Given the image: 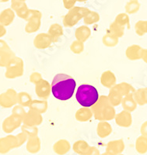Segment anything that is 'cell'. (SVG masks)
I'll list each match as a JSON object with an SVG mask.
<instances>
[{
	"instance_id": "cell-1",
	"label": "cell",
	"mask_w": 147,
	"mask_h": 155,
	"mask_svg": "<svg viewBox=\"0 0 147 155\" xmlns=\"http://www.w3.org/2000/svg\"><path fill=\"white\" fill-rule=\"evenodd\" d=\"M51 85L54 97L59 100L66 101L71 99L74 94L76 82L69 74H57Z\"/></svg>"
},
{
	"instance_id": "cell-2",
	"label": "cell",
	"mask_w": 147,
	"mask_h": 155,
	"mask_svg": "<svg viewBox=\"0 0 147 155\" xmlns=\"http://www.w3.org/2000/svg\"><path fill=\"white\" fill-rule=\"evenodd\" d=\"M94 118L99 121H110L116 116L115 106L111 105L108 96L101 95L97 102L91 106Z\"/></svg>"
},
{
	"instance_id": "cell-3",
	"label": "cell",
	"mask_w": 147,
	"mask_h": 155,
	"mask_svg": "<svg viewBox=\"0 0 147 155\" xmlns=\"http://www.w3.org/2000/svg\"><path fill=\"white\" fill-rule=\"evenodd\" d=\"M99 94L95 87L88 84L80 85L76 94L77 102L84 107H91L99 99Z\"/></svg>"
},
{
	"instance_id": "cell-4",
	"label": "cell",
	"mask_w": 147,
	"mask_h": 155,
	"mask_svg": "<svg viewBox=\"0 0 147 155\" xmlns=\"http://www.w3.org/2000/svg\"><path fill=\"white\" fill-rule=\"evenodd\" d=\"M91 11L87 7L74 6L69 9L63 18V25L66 27H73Z\"/></svg>"
},
{
	"instance_id": "cell-5",
	"label": "cell",
	"mask_w": 147,
	"mask_h": 155,
	"mask_svg": "<svg viewBox=\"0 0 147 155\" xmlns=\"http://www.w3.org/2000/svg\"><path fill=\"white\" fill-rule=\"evenodd\" d=\"M24 72V62L19 57H15L14 59L5 68V76L8 79H14L21 77Z\"/></svg>"
},
{
	"instance_id": "cell-6",
	"label": "cell",
	"mask_w": 147,
	"mask_h": 155,
	"mask_svg": "<svg viewBox=\"0 0 147 155\" xmlns=\"http://www.w3.org/2000/svg\"><path fill=\"white\" fill-rule=\"evenodd\" d=\"M42 17V13L37 9H30L29 14L27 19H25L27 22L25 26V31L27 34H33L41 27V19Z\"/></svg>"
},
{
	"instance_id": "cell-7",
	"label": "cell",
	"mask_w": 147,
	"mask_h": 155,
	"mask_svg": "<svg viewBox=\"0 0 147 155\" xmlns=\"http://www.w3.org/2000/svg\"><path fill=\"white\" fill-rule=\"evenodd\" d=\"M18 93L13 88H9L0 94V106L5 109L12 108L17 104Z\"/></svg>"
},
{
	"instance_id": "cell-8",
	"label": "cell",
	"mask_w": 147,
	"mask_h": 155,
	"mask_svg": "<svg viewBox=\"0 0 147 155\" xmlns=\"http://www.w3.org/2000/svg\"><path fill=\"white\" fill-rule=\"evenodd\" d=\"M23 120L15 115H10L3 120L2 124V130L5 134H11L19 127H21Z\"/></svg>"
},
{
	"instance_id": "cell-9",
	"label": "cell",
	"mask_w": 147,
	"mask_h": 155,
	"mask_svg": "<svg viewBox=\"0 0 147 155\" xmlns=\"http://www.w3.org/2000/svg\"><path fill=\"white\" fill-rule=\"evenodd\" d=\"M18 147V140L16 136L9 134L0 138V153L5 154L12 149Z\"/></svg>"
},
{
	"instance_id": "cell-10",
	"label": "cell",
	"mask_w": 147,
	"mask_h": 155,
	"mask_svg": "<svg viewBox=\"0 0 147 155\" xmlns=\"http://www.w3.org/2000/svg\"><path fill=\"white\" fill-rule=\"evenodd\" d=\"M43 122V116L41 113L35 111L34 109H29L23 120V124L25 125L38 127Z\"/></svg>"
},
{
	"instance_id": "cell-11",
	"label": "cell",
	"mask_w": 147,
	"mask_h": 155,
	"mask_svg": "<svg viewBox=\"0 0 147 155\" xmlns=\"http://www.w3.org/2000/svg\"><path fill=\"white\" fill-rule=\"evenodd\" d=\"M52 92V85L46 80L42 79L35 85V93L38 98L46 100Z\"/></svg>"
},
{
	"instance_id": "cell-12",
	"label": "cell",
	"mask_w": 147,
	"mask_h": 155,
	"mask_svg": "<svg viewBox=\"0 0 147 155\" xmlns=\"http://www.w3.org/2000/svg\"><path fill=\"white\" fill-rule=\"evenodd\" d=\"M53 40L48 34L41 33L34 39V45L37 49L44 50L52 46Z\"/></svg>"
},
{
	"instance_id": "cell-13",
	"label": "cell",
	"mask_w": 147,
	"mask_h": 155,
	"mask_svg": "<svg viewBox=\"0 0 147 155\" xmlns=\"http://www.w3.org/2000/svg\"><path fill=\"white\" fill-rule=\"evenodd\" d=\"M108 96L112 106H118L119 105L121 104V101H122L125 95L118 84H116L115 86L110 88L109 94H108Z\"/></svg>"
},
{
	"instance_id": "cell-14",
	"label": "cell",
	"mask_w": 147,
	"mask_h": 155,
	"mask_svg": "<svg viewBox=\"0 0 147 155\" xmlns=\"http://www.w3.org/2000/svg\"><path fill=\"white\" fill-rule=\"evenodd\" d=\"M115 120L116 124L120 127L128 128L132 124V116L130 112L126 111V110H123L116 114Z\"/></svg>"
},
{
	"instance_id": "cell-15",
	"label": "cell",
	"mask_w": 147,
	"mask_h": 155,
	"mask_svg": "<svg viewBox=\"0 0 147 155\" xmlns=\"http://www.w3.org/2000/svg\"><path fill=\"white\" fill-rule=\"evenodd\" d=\"M125 145L122 139L115 140L108 142L106 146V151L110 152L114 155H119L124 151Z\"/></svg>"
},
{
	"instance_id": "cell-16",
	"label": "cell",
	"mask_w": 147,
	"mask_h": 155,
	"mask_svg": "<svg viewBox=\"0 0 147 155\" xmlns=\"http://www.w3.org/2000/svg\"><path fill=\"white\" fill-rule=\"evenodd\" d=\"M143 48L137 44H132L128 46L125 51V55L130 61H137L142 59Z\"/></svg>"
},
{
	"instance_id": "cell-17",
	"label": "cell",
	"mask_w": 147,
	"mask_h": 155,
	"mask_svg": "<svg viewBox=\"0 0 147 155\" xmlns=\"http://www.w3.org/2000/svg\"><path fill=\"white\" fill-rule=\"evenodd\" d=\"M16 12L12 8L5 9L0 12V23L5 27H8L14 21Z\"/></svg>"
},
{
	"instance_id": "cell-18",
	"label": "cell",
	"mask_w": 147,
	"mask_h": 155,
	"mask_svg": "<svg viewBox=\"0 0 147 155\" xmlns=\"http://www.w3.org/2000/svg\"><path fill=\"white\" fill-rule=\"evenodd\" d=\"M116 76L111 71H105L101 76V83L104 87L111 88L116 85Z\"/></svg>"
},
{
	"instance_id": "cell-19",
	"label": "cell",
	"mask_w": 147,
	"mask_h": 155,
	"mask_svg": "<svg viewBox=\"0 0 147 155\" xmlns=\"http://www.w3.org/2000/svg\"><path fill=\"white\" fill-rule=\"evenodd\" d=\"M71 144L66 139H61L56 141L53 145V150L58 155H65L69 152Z\"/></svg>"
},
{
	"instance_id": "cell-20",
	"label": "cell",
	"mask_w": 147,
	"mask_h": 155,
	"mask_svg": "<svg viewBox=\"0 0 147 155\" xmlns=\"http://www.w3.org/2000/svg\"><path fill=\"white\" fill-rule=\"evenodd\" d=\"M41 139L38 137V136H36L34 137L28 138L26 144V149L30 153L34 154L41 150Z\"/></svg>"
},
{
	"instance_id": "cell-21",
	"label": "cell",
	"mask_w": 147,
	"mask_h": 155,
	"mask_svg": "<svg viewBox=\"0 0 147 155\" xmlns=\"http://www.w3.org/2000/svg\"><path fill=\"white\" fill-rule=\"evenodd\" d=\"M16 54L11 48L0 51V67L6 68L7 65L12 61Z\"/></svg>"
},
{
	"instance_id": "cell-22",
	"label": "cell",
	"mask_w": 147,
	"mask_h": 155,
	"mask_svg": "<svg viewBox=\"0 0 147 155\" xmlns=\"http://www.w3.org/2000/svg\"><path fill=\"white\" fill-rule=\"evenodd\" d=\"M113 129L108 121H100L97 127V134L101 138H106L112 134Z\"/></svg>"
},
{
	"instance_id": "cell-23",
	"label": "cell",
	"mask_w": 147,
	"mask_h": 155,
	"mask_svg": "<svg viewBox=\"0 0 147 155\" xmlns=\"http://www.w3.org/2000/svg\"><path fill=\"white\" fill-rule=\"evenodd\" d=\"M91 146H90L87 141L80 140L76 141L73 145V150L75 153L79 155H88Z\"/></svg>"
},
{
	"instance_id": "cell-24",
	"label": "cell",
	"mask_w": 147,
	"mask_h": 155,
	"mask_svg": "<svg viewBox=\"0 0 147 155\" xmlns=\"http://www.w3.org/2000/svg\"><path fill=\"white\" fill-rule=\"evenodd\" d=\"M94 116L92 109H90V107H84L78 109L75 114V118L77 121L84 123L91 120V119Z\"/></svg>"
},
{
	"instance_id": "cell-25",
	"label": "cell",
	"mask_w": 147,
	"mask_h": 155,
	"mask_svg": "<svg viewBox=\"0 0 147 155\" xmlns=\"http://www.w3.org/2000/svg\"><path fill=\"white\" fill-rule=\"evenodd\" d=\"M137 102H135L133 93L128 94V95L125 96L121 101V106L124 110L128 111L130 113L135 111L137 108Z\"/></svg>"
},
{
	"instance_id": "cell-26",
	"label": "cell",
	"mask_w": 147,
	"mask_h": 155,
	"mask_svg": "<svg viewBox=\"0 0 147 155\" xmlns=\"http://www.w3.org/2000/svg\"><path fill=\"white\" fill-rule=\"evenodd\" d=\"M91 35V30L87 26L84 25L80 26L78 28H76L75 31V37L76 40L82 41V42H86V41L90 38Z\"/></svg>"
},
{
	"instance_id": "cell-27",
	"label": "cell",
	"mask_w": 147,
	"mask_h": 155,
	"mask_svg": "<svg viewBox=\"0 0 147 155\" xmlns=\"http://www.w3.org/2000/svg\"><path fill=\"white\" fill-rule=\"evenodd\" d=\"M63 28L59 23H54L51 25L48 31V34L51 36L53 42H57L59 41V38L63 35Z\"/></svg>"
},
{
	"instance_id": "cell-28",
	"label": "cell",
	"mask_w": 147,
	"mask_h": 155,
	"mask_svg": "<svg viewBox=\"0 0 147 155\" xmlns=\"http://www.w3.org/2000/svg\"><path fill=\"white\" fill-rule=\"evenodd\" d=\"M48 102L46 100L41 99V100H33L30 103L29 109H34L35 111L40 113H44L48 109Z\"/></svg>"
},
{
	"instance_id": "cell-29",
	"label": "cell",
	"mask_w": 147,
	"mask_h": 155,
	"mask_svg": "<svg viewBox=\"0 0 147 155\" xmlns=\"http://www.w3.org/2000/svg\"><path fill=\"white\" fill-rule=\"evenodd\" d=\"M135 150L140 154L147 153V137L143 135L139 136L135 140Z\"/></svg>"
},
{
	"instance_id": "cell-30",
	"label": "cell",
	"mask_w": 147,
	"mask_h": 155,
	"mask_svg": "<svg viewBox=\"0 0 147 155\" xmlns=\"http://www.w3.org/2000/svg\"><path fill=\"white\" fill-rule=\"evenodd\" d=\"M107 33H109V34L120 38V37H122L123 35H124L125 27H121V26L118 24L116 22L114 21L113 23L110 24V27H109L108 30H107Z\"/></svg>"
},
{
	"instance_id": "cell-31",
	"label": "cell",
	"mask_w": 147,
	"mask_h": 155,
	"mask_svg": "<svg viewBox=\"0 0 147 155\" xmlns=\"http://www.w3.org/2000/svg\"><path fill=\"white\" fill-rule=\"evenodd\" d=\"M33 99L31 95L27 92H19L17 95V104L23 106V107H29Z\"/></svg>"
},
{
	"instance_id": "cell-32",
	"label": "cell",
	"mask_w": 147,
	"mask_h": 155,
	"mask_svg": "<svg viewBox=\"0 0 147 155\" xmlns=\"http://www.w3.org/2000/svg\"><path fill=\"white\" fill-rule=\"evenodd\" d=\"M102 42H103L104 45L108 48H114V47L117 46L118 44L119 38L109 34V33H107L102 38Z\"/></svg>"
},
{
	"instance_id": "cell-33",
	"label": "cell",
	"mask_w": 147,
	"mask_h": 155,
	"mask_svg": "<svg viewBox=\"0 0 147 155\" xmlns=\"http://www.w3.org/2000/svg\"><path fill=\"white\" fill-rule=\"evenodd\" d=\"M140 6L141 5L138 0H129L128 2H126L125 5V9L128 14H135L137 12H138Z\"/></svg>"
},
{
	"instance_id": "cell-34",
	"label": "cell",
	"mask_w": 147,
	"mask_h": 155,
	"mask_svg": "<svg viewBox=\"0 0 147 155\" xmlns=\"http://www.w3.org/2000/svg\"><path fill=\"white\" fill-rule=\"evenodd\" d=\"M115 22L118 23V25L121 26L123 27H127V29L129 30L130 29V19L128 14V13H125V12H121V13H119L118 15H117V16L115 17Z\"/></svg>"
},
{
	"instance_id": "cell-35",
	"label": "cell",
	"mask_w": 147,
	"mask_h": 155,
	"mask_svg": "<svg viewBox=\"0 0 147 155\" xmlns=\"http://www.w3.org/2000/svg\"><path fill=\"white\" fill-rule=\"evenodd\" d=\"M84 22L86 25H93L100 21L101 17L98 12L94 11H90V12L84 17Z\"/></svg>"
},
{
	"instance_id": "cell-36",
	"label": "cell",
	"mask_w": 147,
	"mask_h": 155,
	"mask_svg": "<svg viewBox=\"0 0 147 155\" xmlns=\"http://www.w3.org/2000/svg\"><path fill=\"white\" fill-rule=\"evenodd\" d=\"M135 31L139 37L147 34V20H139L135 25Z\"/></svg>"
},
{
	"instance_id": "cell-37",
	"label": "cell",
	"mask_w": 147,
	"mask_h": 155,
	"mask_svg": "<svg viewBox=\"0 0 147 155\" xmlns=\"http://www.w3.org/2000/svg\"><path fill=\"white\" fill-rule=\"evenodd\" d=\"M22 132L25 133L28 136V137H34L38 134V128L37 127H34V126H28L23 124L21 126Z\"/></svg>"
},
{
	"instance_id": "cell-38",
	"label": "cell",
	"mask_w": 147,
	"mask_h": 155,
	"mask_svg": "<svg viewBox=\"0 0 147 155\" xmlns=\"http://www.w3.org/2000/svg\"><path fill=\"white\" fill-rule=\"evenodd\" d=\"M133 96L135 99V102L138 106H144L145 105V95H144V88H140L135 90V92L133 93Z\"/></svg>"
},
{
	"instance_id": "cell-39",
	"label": "cell",
	"mask_w": 147,
	"mask_h": 155,
	"mask_svg": "<svg viewBox=\"0 0 147 155\" xmlns=\"http://www.w3.org/2000/svg\"><path fill=\"white\" fill-rule=\"evenodd\" d=\"M70 50L73 53L76 54H80L83 53L84 51V43L78 41V40H76L70 45Z\"/></svg>"
},
{
	"instance_id": "cell-40",
	"label": "cell",
	"mask_w": 147,
	"mask_h": 155,
	"mask_svg": "<svg viewBox=\"0 0 147 155\" xmlns=\"http://www.w3.org/2000/svg\"><path fill=\"white\" fill-rule=\"evenodd\" d=\"M12 114L15 115V116H18V117L21 118L22 120H23L24 116H26V114H27V112L25 111L24 107H23V106L18 104L12 107Z\"/></svg>"
},
{
	"instance_id": "cell-41",
	"label": "cell",
	"mask_w": 147,
	"mask_h": 155,
	"mask_svg": "<svg viewBox=\"0 0 147 155\" xmlns=\"http://www.w3.org/2000/svg\"><path fill=\"white\" fill-rule=\"evenodd\" d=\"M16 136V138H17V140H18V147H21L22 145L24 144L28 140V136L27 134H25V133L21 132L20 134H18Z\"/></svg>"
},
{
	"instance_id": "cell-42",
	"label": "cell",
	"mask_w": 147,
	"mask_h": 155,
	"mask_svg": "<svg viewBox=\"0 0 147 155\" xmlns=\"http://www.w3.org/2000/svg\"><path fill=\"white\" fill-rule=\"evenodd\" d=\"M43 79L42 75L39 72H33L30 75V81L34 85L41 81Z\"/></svg>"
},
{
	"instance_id": "cell-43",
	"label": "cell",
	"mask_w": 147,
	"mask_h": 155,
	"mask_svg": "<svg viewBox=\"0 0 147 155\" xmlns=\"http://www.w3.org/2000/svg\"><path fill=\"white\" fill-rule=\"evenodd\" d=\"M62 2H63L64 7L68 9V10H69V9H71L72 8L74 7L77 0H62Z\"/></svg>"
},
{
	"instance_id": "cell-44",
	"label": "cell",
	"mask_w": 147,
	"mask_h": 155,
	"mask_svg": "<svg viewBox=\"0 0 147 155\" xmlns=\"http://www.w3.org/2000/svg\"><path fill=\"white\" fill-rule=\"evenodd\" d=\"M140 133L141 134L147 137V121L144 122L143 124L141 126V128H140Z\"/></svg>"
},
{
	"instance_id": "cell-45",
	"label": "cell",
	"mask_w": 147,
	"mask_h": 155,
	"mask_svg": "<svg viewBox=\"0 0 147 155\" xmlns=\"http://www.w3.org/2000/svg\"><path fill=\"white\" fill-rule=\"evenodd\" d=\"M99 150H98L97 148L96 147H93L91 146V150H90V152H89L88 155H100Z\"/></svg>"
},
{
	"instance_id": "cell-46",
	"label": "cell",
	"mask_w": 147,
	"mask_h": 155,
	"mask_svg": "<svg viewBox=\"0 0 147 155\" xmlns=\"http://www.w3.org/2000/svg\"><path fill=\"white\" fill-rule=\"evenodd\" d=\"M9 48H10V47L9 46V44L5 42V41H3L2 39H0V51H1V50L9 49Z\"/></svg>"
},
{
	"instance_id": "cell-47",
	"label": "cell",
	"mask_w": 147,
	"mask_h": 155,
	"mask_svg": "<svg viewBox=\"0 0 147 155\" xmlns=\"http://www.w3.org/2000/svg\"><path fill=\"white\" fill-rule=\"evenodd\" d=\"M6 34V29L5 26L0 23V38L3 37Z\"/></svg>"
},
{
	"instance_id": "cell-48",
	"label": "cell",
	"mask_w": 147,
	"mask_h": 155,
	"mask_svg": "<svg viewBox=\"0 0 147 155\" xmlns=\"http://www.w3.org/2000/svg\"><path fill=\"white\" fill-rule=\"evenodd\" d=\"M142 60L147 64V49H143L142 54Z\"/></svg>"
},
{
	"instance_id": "cell-49",
	"label": "cell",
	"mask_w": 147,
	"mask_h": 155,
	"mask_svg": "<svg viewBox=\"0 0 147 155\" xmlns=\"http://www.w3.org/2000/svg\"><path fill=\"white\" fill-rule=\"evenodd\" d=\"M144 95H145V104H147V87L146 88H144Z\"/></svg>"
},
{
	"instance_id": "cell-50",
	"label": "cell",
	"mask_w": 147,
	"mask_h": 155,
	"mask_svg": "<svg viewBox=\"0 0 147 155\" xmlns=\"http://www.w3.org/2000/svg\"><path fill=\"white\" fill-rule=\"evenodd\" d=\"M100 155H114V154H112V153H110V152L106 151V152H104V153H101Z\"/></svg>"
},
{
	"instance_id": "cell-51",
	"label": "cell",
	"mask_w": 147,
	"mask_h": 155,
	"mask_svg": "<svg viewBox=\"0 0 147 155\" xmlns=\"http://www.w3.org/2000/svg\"><path fill=\"white\" fill-rule=\"evenodd\" d=\"M88 0H77V2H87Z\"/></svg>"
},
{
	"instance_id": "cell-52",
	"label": "cell",
	"mask_w": 147,
	"mask_h": 155,
	"mask_svg": "<svg viewBox=\"0 0 147 155\" xmlns=\"http://www.w3.org/2000/svg\"><path fill=\"white\" fill-rule=\"evenodd\" d=\"M9 0H0V2H9Z\"/></svg>"
},
{
	"instance_id": "cell-53",
	"label": "cell",
	"mask_w": 147,
	"mask_h": 155,
	"mask_svg": "<svg viewBox=\"0 0 147 155\" xmlns=\"http://www.w3.org/2000/svg\"><path fill=\"white\" fill-rule=\"evenodd\" d=\"M119 155H125V154H122V153H121V154H119Z\"/></svg>"
}]
</instances>
